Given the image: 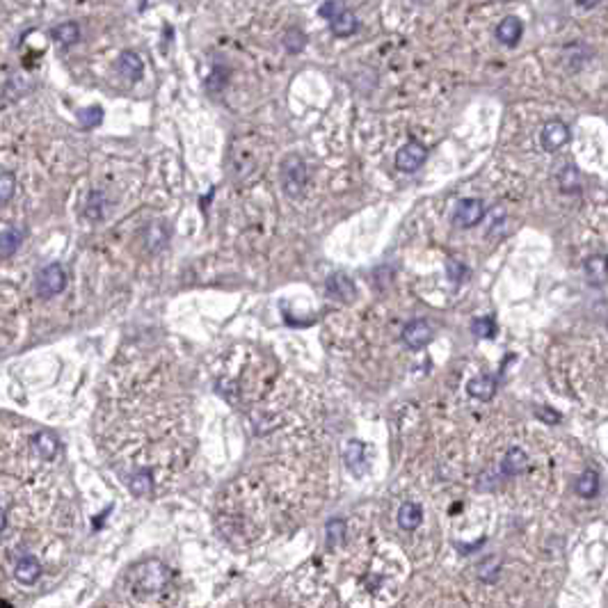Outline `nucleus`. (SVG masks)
<instances>
[{
	"instance_id": "13",
	"label": "nucleus",
	"mask_w": 608,
	"mask_h": 608,
	"mask_svg": "<svg viewBox=\"0 0 608 608\" xmlns=\"http://www.w3.org/2000/svg\"><path fill=\"white\" fill-rule=\"evenodd\" d=\"M526 453L521 448H510L503 457V462H501V471H503L505 476H517L519 471L526 469Z\"/></svg>"
},
{
	"instance_id": "25",
	"label": "nucleus",
	"mask_w": 608,
	"mask_h": 608,
	"mask_svg": "<svg viewBox=\"0 0 608 608\" xmlns=\"http://www.w3.org/2000/svg\"><path fill=\"white\" fill-rule=\"evenodd\" d=\"M343 533H346V524H343V519H332L330 524H327V540H330V545H339V542L343 540Z\"/></svg>"
},
{
	"instance_id": "16",
	"label": "nucleus",
	"mask_w": 608,
	"mask_h": 608,
	"mask_svg": "<svg viewBox=\"0 0 608 608\" xmlns=\"http://www.w3.org/2000/svg\"><path fill=\"white\" fill-rule=\"evenodd\" d=\"M53 39L62 46H71L81 39V28H78V23H71V21L69 23H62L53 30Z\"/></svg>"
},
{
	"instance_id": "28",
	"label": "nucleus",
	"mask_w": 608,
	"mask_h": 608,
	"mask_svg": "<svg viewBox=\"0 0 608 608\" xmlns=\"http://www.w3.org/2000/svg\"><path fill=\"white\" fill-rule=\"evenodd\" d=\"M87 216L90 218H101V195H92L87 202Z\"/></svg>"
},
{
	"instance_id": "7",
	"label": "nucleus",
	"mask_w": 608,
	"mask_h": 608,
	"mask_svg": "<svg viewBox=\"0 0 608 608\" xmlns=\"http://www.w3.org/2000/svg\"><path fill=\"white\" fill-rule=\"evenodd\" d=\"M41 574V565L34 556H23L19 558L17 565H14V576H17L19 583L23 585H32Z\"/></svg>"
},
{
	"instance_id": "26",
	"label": "nucleus",
	"mask_w": 608,
	"mask_h": 608,
	"mask_svg": "<svg viewBox=\"0 0 608 608\" xmlns=\"http://www.w3.org/2000/svg\"><path fill=\"white\" fill-rule=\"evenodd\" d=\"M341 10H346V5H341V3H323V5H320V10H318V12H320V17H325L327 21H330V19H334Z\"/></svg>"
},
{
	"instance_id": "4",
	"label": "nucleus",
	"mask_w": 608,
	"mask_h": 608,
	"mask_svg": "<svg viewBox=\"0 0 608 608\" xmlns=\"http://www.w3.org/2000/svg\"><path fill=\"white\" fill-rule=\"evenodd\" d=\"M485 218V204L481 199L471 197V199H462L455 209V224L462 229H471L476 227L478 222Z\"/></svg>"
},
{
	"instance_id": "6",
	"label": "nucleus",
	"mask_w": 608,
	"mask_h": 608,
	"mask_svg": "<svg viewBox=\"0 0 608 608\" xmlns=\"http://www.w3.org/2000/svg\"><path fill=\"white\" fill-rule=\"evenodd\" d=\"M567 140H569V131L563 121H549V124L542 128L540 142L547 151H556V149H560Z\"/></svg>"
},
{
	"instance_id": "30",
	"label": "nucleus",
	"mask_w": 608,
	"mask_h": 608,
	"mask_svg": "<svg viewBox=\"0 0 608 608\" xmlns=\"http://www.w3.org/2000/svg\"><path fill=\"white\" fill-rule=\"evenodd\" d=\"M5 524H7V519H5V512H3V507H0V533H3Z\"/></svg>"
},
{
	"instance_id": "24",
	"label": "nucleus",
	"mask_w": 608,
	"mask_h": 608,
	"mask_svg": "<svg viewBox=\"0 0 608 608\" xmlns=\"http://www.w3.org/2000/svg\"><path fill=\"white\" fill-rule=\"evenodd\" d=\"M14 188H17V178L10 171L0 174V202H7L14 195Z\"/></svg>"
},
{
	"instance_id": "11",
	"label": "nucleus",
	"mask_w": 608,
	"mask_h": 608,
	"mask_svg": "<svg viewBox=\"0 0 608 608\" xmlns=\"http://www.w3.org/2000/svg\"><path fill=\"white\" fill-rule=\"evenodd\" d=\"M327 291L332 297L343 300V302H350L355 297V284L346 275H332L327 279Z\"/></svg>"
},
{
	"instance_id": "17",
	"label": "nucleus",
	"mask_w": 608,
	"mask_h": 608,
	"mask_svg": "<svg viewBox=\"0 0 608 608\" xmlns=\"http://www.w3.org/2000/svg\"><path fill=\"white\" fill-rule=\"evenodd\" d=\"M585 273L592 286H604L606 282V259L604 256H592V259L585 263Z\"/></svg>"
},
{
	"instance_id": "3",
	"label": "nucleus",
	"mask_w": 608,
	"mask_h": 608,
	"mask_svg": "<svg viewBox=\"0 0 608 608\" xmlns=\"http://www.w3.org/2000/svg\"><path fill=\"white\" fill-rule=\"evenodd\" d=\"M428 158V149L421 145V142L412 140L407 142L403 149H398L396 154V167L400 171H417Z\"/></svg>"
},
{
	"instance_id": "21",
	"label": "nucleus",
	"mask_w": 608,
	"mask_h": 608,
	"mask_svg": "<svg viewBox=\"0 0 608 608\" xmlns=\"http://www.w3.org/2000/svg\"><path fill=\"white\" fill-rule=\"evenodd\" d=\"M78 119H81L83 128H94L103 121V110L98 105H92V108H85L78 112Z\"/></svg>"
},
{
	"instance_id": "15",
	"label": "nucleus",
	"mask_w": 608,
	"mask_h": 608,
	"mask_svg": "<svg viewBox=\"0 0 608 608\" xmlns=\"http://www.w3.org/2000/svg\"><path fill=\"white\" fill-rule=\"evenodd\" d=\"M32 446L34 450L44 457V460H53V457L57 455V439L53 437V434L48 432H39L32 437Z\"/></svg>"
},
{
	"instance_id": "5",
	"label": "nucleus",
	"mask_w": 608,
	"mask_h": 608,
	"mask_svg": "<svg viewBox=\"0 0 608 608\" xmlns=\"http://www.w3.org/2000/svg\"><path fill=\"white\" fill-rule=\"evenodd\" d=\"M430 339H432V325L428 323V320L417 318V320H412V323L405 325L403 341L412 350H421L423 346H428V341H430Z\"/></svg>"
},
{
	"instance_id": "1",
	"label": "nucleus",
	"mask_w": 608,
	"mask_h": 608,
	"mask_svg": "<svg viewBox=\"0 0 608 608\" xmlns=\"http://www.w3.org/2000/svg\"><path fill=\"white\" fill-rule=\"evenodd\" d=\"M304 181H306V167H304V160L300 158V156H289L284 163H282V185H284V192L289 197H300L304 190Z\"/></svg>"
},
{
	"instance_id": "18",
	"label": "nucleus",
	"mask_w": 608,
	"mask_h": 608,
	"mask_svg": "<svg viewBox=\"0 0 608 608\" xmlns=\"http://www.w3.org/2000/svg\"><path fill=\"white\" fill-rule=\"evenodd\" d=\"M576 492L585 499L595 496L599 492V476L595 474V471H585V474L578 476L576 481Z\"/></svg>"
},
{
	"instance_id": "8",
	"label": "nucleus",
	"mask_w": 608,
	"mask_h": 608,
	"mask_svg": "<svg viewBox=\"0 0 608 608\" xmlns=\"http://www.w3.org/2000/svg\"><path fill=\"white\" fill-rule=\"evenodd\" d=\"M467 391L476 400H490L496 393V377L494 375H478L467 384Z\"/></svg>"
},
{
	"instance_id": "19",
	"label": "nucleus",
	"mask_w": 608,
	"mask_h": 608,
	"mask_svg": "<svg viewBox=\"0 0 608 608\" xmlns=\"http://www.w3.org/2000/svg\"><path fill=\"white\" fill-rule=\"evenodd\" d=\"M128 488H131L135 496H147L149 492L154 490V478L151 474H147V471H140V474H135L131 481H128Z\"/></svg>"
},
{
	"instance_id": "27",
	"label": "nucleus",
	"mask_w": 608,
	"mask_h": 608,
	"mask_svg": "<svg viewBox=\"0 0 608 608\" xmlns=\"http://www.w3.org/2000/svg\"><path fill=\"white\" fill-rule=\"evenodd\" d=\"M448 270H450L448 277L453 279V282H462V279L467 277V268L460 266L457 261H448Z\"/></svg>"
},
{
	"instance_id": "20",
	"label": "nucleus",
	"mask_w": 608,
	"mask_h": 608,
	"mask_svg": "<svg viewBox=\"0 0 608 608\" xmlns=\"http://www.w3.org/2000/svg\"><path fill=\"white\" fill-rule=\"evenodd\" d=\"M21 245V231L19 229H10V231L0 233V254L12 256Z\"/></svg>"
},
{
	"instance_id": "9",
	"label": "nucleus",
	"mask_w": 608,
	"mask_h": 608,
	"mask_svg": "<svg viewBox=\"0 0 608 608\" xmlns=\"http://www.w3.org/2000/svg\"><path fill=\"white\" fill-rule=\"evenodd\" d=\"M521 30H524V28H521V21L517 17H505L496 28V37L501 44L514 46L521 39Z\"/></svg>"
},
{
	"instance_id": "2",
	"label": "nucleus",
	"mask_w": 608,
	"mask_h": 608,
	"mask_svg": "<svg viewBox=\"0 0 608 608\" xmlns=\"http://www.w3.org/2000/svg\"><path fill=\"white\" fill-rule=\"evenodd\" d=\"M67 286V275H64V268L60 263H51L39 273L37 277V293L41 297H55L57 293L64 291Z\"/></svg>"
},
{
	"instance_id": "23",
	"label": "nucleus",
	"mask_w": 608,
	"mask_h": 608,
	"mask_svg": "<svg viewBox=\"0 0 608 608\" xmlns=\"http://www.w3.org/2000/svg\"><path fill=\"white\" fill-rule=\"evenodd\" d=\"M361 457H364V443L361 441H350L348 446H346V462H348V467L353 469V471H357V469H359Z\"/></svg>"
},
{
	"instance_id": "22",
	"label": "nucleus",
	"mask_w": 608,
	"mask_h": 608,
	"mask_svg": "<svg viewBox=\"0 0 608 608\" xmlns=\"http://www.w3.org/2000/svg\"><path fill=\"white\" fill-rule=\"evenodd\" d=\"M471 330H474L478 339H492V336L496 334V325L492 318H478L471 323Z\"/></svg>"
},
{
	"instance_id": "12",
	"label": "nucleus",
	"mask_w": 608,
	"mask_h": 608,
	"mask_svg": "<svg viewBox=\"0 0 608 608\" xmlns=\"http://www.w3.org/2000/svg\"><path fill=\"white\" fill-rule=\"evenodd\" d=\"M421 521H423V510H421L419 503H405L398 510V524H400V528H405V531L419 528Z\"/></svg>"
},
{
	"instance_id": "10",
	"label": "nucleus",
	"mask_w": 608,
	"mask_h": 608,
	"mask_svg": "<svg viewBox=\"0 0 608 608\" xmlns=\"http://www.w3.org/2000/svg\"><path fill=\"white\" fill-rule=\"evenodd\" d=\"M117 67L121 71V76L128 78V81H140L142 78V71H145V64H142L140 55L133 53V51H126L119 55V62Z\"/></svg>"
},
{
	"instance_id": "14",
	"label": "nucleus",
	"mask_w": 608,
	"mask_h": 608,
	"mask_svg": "<svg viewBox=\"0 0 608 608\" xmlns=\"http://www.w3.org/2000/svg\"><path fill=\"white\" fill-rule=\"evenodd\" d=\"M330 25H332L334 34H339V37H350V34L357 30V19L353 12L341 10L334 19H330Z\"/></svg>"
},
{
	"instance_id": "29",
	"label": "nucleus",
	"mask_w": 608,
	"mask_h": 608,
	"mask_svg": "<svg viewBox=\"0 0 608 608\" xmlns=\"http://www.w3.org/2000/svg\"><path fill=\"white\" fill-rule=\"evenodd\" d=\"M560 181H563V188L565 190H572L576 185V169L574 167H565V171H563V176H560Z\"/></svg>"
}]
</instances>
